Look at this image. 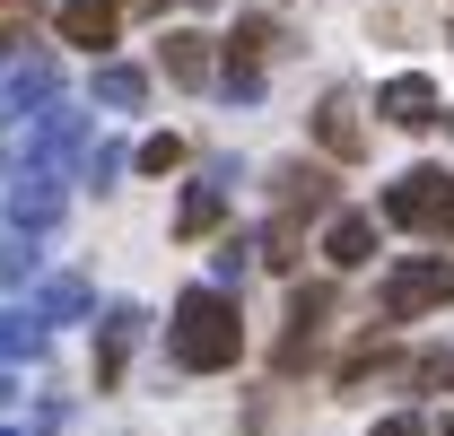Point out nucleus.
<instances>
[{"instance_id":"1","label":"nucleus","mask_w":454,"mask_h":436,"mask_svg":"<svg viewBox=\"0 0 454 436\" xmlns=\"http://www.w3.org/2000/svg\"><path fill=\"white\" fill-rule=\"evenodd\" d=\"M167 340H175V367L219 376V367L245 358V315H236V297H227V288H184V297H175Z\"/></svg>"},{"instance_id":"2","label":"nucleus","mask_w":454,"mask_h":436,"mask_svg":"<svg viewBox=\"0 0 454 436\" xmlns=\"http://www.w3.org/2000/svg\"><path fill=\"white\" fill-rule=\"evenodd\" d=\"M385 218L411 236H454V175L446 166H411L385 183Z\"/></svg>"},{"instance_id":"3","label":"nucleus","mask_w":454,"mask_h":436,"mask_svg":"<svg viewBox=\"0 0 454 436\" xmlns=\"http://www.w3.org/2000/svg\"><path fill=\"white\" fill-rule=\"evenodd\" d=\"M376 306H385L394 323H411V315H437V306H454V262H402V271H385Z\"/></svg>"},{"instance_id":"4","label":"nucleus","mask_w":454,"mask_h":436,"mask_svg":"<svg viewBox=\"0 0 454 436\" xmlns=\"http://www.w3.org/2000/svg\"><path fill=\"white\" fill-rule=\"evenodd\" d=\"M271 44H288L271 18H245V27H236V44H227V61H219V88L236 97V105L262 97V53H271Z\"/></svg>"},{"instance_id":"5","label":"nucleus","mask_w":454,"mask_h":436,"mask_svg":"<svg viewBox=\"0 0 454 436\" xmlns=\"http://www.w3.org/2000/svg\"><path fill=\"white\" fill-rule=\"evenodd\" d=\"M376 105H385V122H402V131H454V105L419 79V70H411V79H385Z\"/></svg>"},{"instance_id":"6","label":"nucleus","mask_w":454,"mask_h":436,"mask_svg":"<svg viewBox=\"0 0 454 436\" xmlns=\"http://www.w3.org/2000/svg\"><path fill=\"white\" fill-rule=\"evenodd\" d=\"M271 201H280V218H306V210H333V201H340V183L324 175V166L288 158V166H271Z\"/></svg>"},{"instance_id":"7","label":"nucleus","mask_w":454,"mask_h":436,"mask_svg":"<svg viewBox=\"0 0 454 436\" xmlns=\"http://www.w3.org/2000/svg\"><path fill=\"white\" fill-rule=\"evenodd\" d=\"M340 306L333 279H315V288H297V306H288V340H280V367H306L315 358V331H324V315Z\"/></svg>"},{"instance_id":"8","label":"nucleus","mask_w":454,"mask_h":436,"mask_svg":"<svg viewBox=\"0 0 454 436\" xmlns=\"http://www.w3.org/2000/svg\"><path fill=\"white\" fill-rule=\"evenodd\" d=\"M315 140H324L340 166H358V158H367V122H358V105H349V88H333V97L315 105Z\"/></svg>"},{"instance_id":"9","label":"nucleus","mask_w":454,"mask_h":436,"mask_svg":"<svg viewBox=\"0 0 454 436\" xmlns=\"http://www.w3.org/2000/svg\"><path fill=\"white\" fill-rule=\"evenodd\" d=\"M367 253H376V218H367V210H333V218H324V262H333V279L358 271Z\"/></svg>"},{"instance_id":"10","label":"nucleus","mask_w":454,"mask_h":436,"mask_svg":"<svg viewBox=\"0 0 454 436\" xmlns=\"http://www.w3.org/2000/svg\"><path fill=\"white\" fill-rule=\"evenodd\" d=\"M61 35L88 44V53H106L114 35H122V0H61Z\"/></svg>"},{"instance_id":"11","label":"nucleus","mask_w":454,"mask_h":436,"mask_svg":"<svg viewBox=\"0 0 454 436\" xmlns=\"http://www.w3.org/2000/svg\"><path fill=\"white\" fill-rule=\"evenodd\" d=\"M140 323H149L140 306H114L106 315V331H97V384H122V358L140 349Z\"/></svg>"},{"instance_id":"12","label":"nucleus","mask_w":454,"mask_h":436,"mask_svg":"<svg viewBox=\"0 0 454 436\" xmlns=\"http://www.w3.org/2000/svg\"><path fill=\"white\" fill-rule=\"evenodd\" d=\"M79 149H88V113H70V105H53L44 113V122H35V158H79Z\"/></svg>"},{"instance_id":"13","label":"nucleus","mask_w":454,"mask_h":436,"mask_svg":"<svg viewBox=\"0 0 454 436\" xmlns=\"http://www.w3.org/2000/svg\"><path fill=\"white\" fill-rule=\"evenodd\" d=\"M9 218H18V227H61V183L53 175H27V183L9 192Z\"/></svg>"},{"instance_id":"14","label":"nucleus","mask_w":454,"mask_h":436,"mask_svg":"<svg viewBox=\"0 0 454 436\" xmlns=\"http://www.w3.org/2000/svg\"><path fill=\"white\" fill-rule=\"evenodd\" d=\"M167 79L175 88H201V79H210V70H219V61H210V44H201V35H167Z\"/></svg>"},{"instance_id":"15","label":"nucleus","mask_w":454,"mask_h":436,"mask_svg":"<svg viewBox=\"0 0 454 436\" xmlns=\"http://www.w3.org/2000/svg\"><path fill=\"white\" fill-rule=\"evenodd\" d=\"M140 97H149V70H131V61H106V70H97V105H131L140 113Z\"/></svg>"},{"instance_id":"16","label":"nucleus","mask_w":454,"mask_h":436,"mask_svg":"<svg viewBox=\"0 0 454 436\" xmlns=\"http://www.w3.org/2000/svg\"><path fill=\"white\" fill-rule=\"evenodd\" d=\"M219 218H227V192H219V183H210V192L192 183V192H184V210H175V236H201V227H219Z\"/></svg>"},{"instance_id":"17","label":"nucleus","mask_w":454,"mask_h":436,"mask_svg":"<svg viewBox=\"0 0 454 436\" xmlns=\"http://www.w3.org/2000/svg\"><path fill=\"white\" fill-rule=\"evenodd\" d=\"M35 349H44V315H18L9 306L0 315V358H35Z\"/></svg>"},{"instance_id":"18","label":"nucleus","mask_w":454,"mask_h":436,"mask_svg":"<svg viewBox=\"0 0 454 436\" xmlns=\"http://www.w3.org/2000/svg\"><path fill=\"white\" fill-rule=\"evenodd\" d=\"M88 315V279H44V323H70Z\"/></svg>"},{"instance_id":"19","label":"nucleus","mask_w":454,"mask_h":436,"mask_svg":"<svg viewBox=\"0 0 454 436\" xmlns=\"http://www.w3.org/2000/svg\"><path fill=\"white\" fill-rule=\"evenodd\" d=\"M167 166H184V140H175V131L140 140V175H167Z\"/></svg>"},{"instance_id":"20","label":"nucleus","mask_w":454,"mask_h":436,"mask_svg":"<svg viewBox=\"0 0 454 436\" xmlns=\"http://www.w3.org/2000/svg\"><path fill=\"white\" fill-rule=\"evenodd\" d=\"M27 271H35V245H27V236H9V245H0V288H18Z\"/></svg>"},{"instance_id":"21","label":"nucleus","mask_w":454,"mask_h":436,"mask_svg":"<svg viewBox=\"0 0 454 436\" xmlns=\"http://www.w3.org/2000/svg\"><path fill=\"white\" fill-rule=\"evenodd\" d=\"M0 44H27V0H0Z\"/></svg>"},{"instance_id":"22","label":"nucleus","mask_w":454,"mask_h":436,"mask_svg":"<svg viewBox=\"0 0 454 436\" xmlns=\"http://www.w3.org/2000/svg\"><path fill=\"white\" fill-rule=\"evenodd\" d=\"M122 166H131V158H122V149H97V158H88V183H114Z\"/></svg>"},{"instance_id":"23","label":"nucleus","mask_w":454,"mask_h":436,"mask_svg":"<svg viewBox=\"0 0 454 436\" xmlns=\"http://www.w3.org/2000/svg\"><path fill=\"white\" fill-rule=\"evenodd\" d=\"M367 436H428V428H419L411 410H394V419H376V428H367Z\"/></svg>"},{"instance_id":"24","label":"nucleus","mask_w":454,"mask_h":436,"mask_svg":"<svg viewBox=\"0 0 454 436\" xmlns=\"http://www.w3.org/2000/svg\"><path fill=\"white\" fill-rule=\"evenodd\" d=\"M122 9H175V0H122Z\"/></svg>"},{"instance_id":"25","label":"nucleus","mask_w":454,"mask_h":436,"mask_svg":"<svg viewBox=\"0 0 454 436\" xmlns=\"http://www.w3.org/2000/svg\"><path fill=\"white\" fill-rule=\"evenodd\" d=\"M446 436H454V419H446Z\"/></svg>"},{"instance_id":"26","label":"nucleus","mask_w":454,"mask_h":436,"mask_svg":"<svg viewBox=\"0 0 454 436\" xmlns=\"http://www.w3.org/2000/svg\"><path fill=\"white\" fill-rule=\"evenodd\" d=\"M0 436H9V428H0Z\"/></svg>"}]
</instances>
